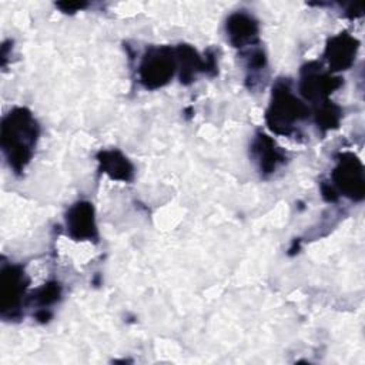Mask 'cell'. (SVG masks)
Masks as SVG:
<instances>
[{"label": "cell", "mask_w": 365, "mask_h": 365, "mask_svg": "<svg viewBox=\"0 0 365 365\" xmlns=\"http://www.w3.org/2000/svg\"><path fill=\"white\" fill-rule=\"evenodd\" d=\"M40 128L33 114L24 108H13L1 121V148L10 167L20 173L33 155Z\"/></svg>", "instance_id": "1"}, {"label": "cell", "mask_w": 365, "mask_h": 365, "mask_svg": "<svg viewBox=\"0 0 365 365\" xmlns=\"http://www.w3.org/2000/svg\"><path fill=\"white\" fill-rule=\"evenodd\" d=\"M308 107L297 98L288 81L279 80L272 87L271 101L267 108L265 121L268 127L282 135H289L295 130V124L307 118Z\"/></svg>", "instance_id": "2"}, {"label": "cell", "mask_w": 365, "mask_h": 365, "mask_svg": "<svg viewBox=\"0 0 365 365\" xmlns=\"http://www.w3.org/2000/svg\"><path fill=\"white\" fill-rule=\"evenodd\" d=\"M177 68L175 50L167 46L151 47L140 64V81L148 90L165 86Z\"/></svg>", "instance_id": "3"}, {"label": "cell", "mask_w": 365, "mask_h": 365, "mask_svg": "<svg viewBox=\"0 0 365 365\" xmlns=\"http://www.w3.org/2000/svg\"><path fill=\"white\" fill-rule=\"evenodd\" d=\"M331 177L335 188L342 195L354 201H361L365 197L364 165L355 154L341 153Z\"/></svg>", "instance_id": "4"}, {"label": "cell", "mask_w": 365, "mask_h": 365, "mask_svg": "<svg viewBox=\"0 0 365 365\" xmlns=\"http://www.w3.org/2000/svg\"><path fill=\"white\" fill-rule=\"evenodd\" d=\"M341 84L342 78L324 73L321 63L311 61L301 70L299 93L304 96V98L312 103L319 104L328 100V96L332 94Z\"/></svg>", "instance_id": "5"}, {"label": "cell", "mask_w": 365, "mask_h": 365, "mask_svg": "<svg viewBox=\"0 0 365 365\" xmlns=\"http://www.w3.org/2000/svg\"><path fill=\"white\" fill-rule=\"evenodd\" d=\"M27 281L24 271L20 265H6L0 274V297H1V314H10L17 311L21 297L24 294Z\"/></svg>", "instance_id": "6"}, {"label": "cell", "mask_w": 365, "mask_h": 365, "mask_svg": "<svg viewBox=\"0 0 365 365\" xmlns=\"http://www.w3.org/2000/svg\"><path fill=\"white\" fill-rule=\"evenodd\" d=\"M67 232L74 240H97L94 208L88 201H78L66 214Z\"/></svg>", "instance_id": "7"}, {"label": "cell", "mask_w": 365, "mask_h": 365, "mask_svg": "<svg viewBox=\"0 0 365 365\" xmlns=\"http://www.w3.org/2000/svg\"><path fill=\"white\" fill-rule=\"evenodd\" d=\"M359 47V41L348 34L346 31H342L334 37H331L325 47V58L329 64V68L332 71H341L346 70L354 64L356 51Z\"/></svg>", "instance_id": "8"}, {"label": "cell", "mask_w": 365, "mask_h": 365, "mask_svg": "<svg viewBox=\"0 0 365 365\" xmlns=\"http://www.w3.org/2000/svg\"><path fill=\"white\" fill-rule=\"evenodd\" d=\"M225 30L230 43L238 48L251 46L258 40V23L252 16L244 11L231 14L227 19Z\"/></svg>", "instance_id": "9"}, {"label": "cell", "mask_w": 365, "mask_h": 365, "mask_svg": "<svg viewBox=\"0 0 365 365\" xmlns=\"http://www.w3.org/2000/svg\"><path fill=\"white\" fill-rule=\"evenodd\" d=\"M252 153L262 174L274 173L277 167L285 161V155L281 148L274 143L271 137L262 133L257 135L252 144Z\"/></svg>", "instance_id": "10"}, {"label": "cell", "mask_w": 365, "mask_h": 365, "mask_svg": "<svg viewBox=\"0 0 365 365\" xmlns=\"http://www.w3.org/2000/svg\"><path fill=\"white\" fill-rule=\"evenodd\" d=\"M100 170L110 178L118 181H131L134 168L125 155L118 150H104L97 154Z\"/></svg>", "instance_id": "11"}, {"label": "cell", "mask_w": 365, "mask_h": 365, "mask_svg": "<svg viewBox=\"0 0 365 365\" xmlns=\"http://www.w3.org/2000/svg\"><path fill=\"white\" fill-rule=\"evenodd\" d=\"M174 50L181 83L190 84L195 78L197 73L205 71V60H202L191 46L180 44Z\"/></svg>", "instance_id": "12"}, {"label": "cell", "mask_w": 365, "mask_h": 365, "mask_svg": "<svg viewBox=\"0 0 365 365\" xmlns=\"http://www.w3.org/2000/svg\"><path fill=\"white\" fill-rule=\"evenodd\" d=\"M342 117V111L339 106L334 104L329 100H325L318 104V108L315 111V123L319 130L328 131L332 128H336Z\"/></svg>", "instance_id": "13"}, {"label": "cell", "mask_w": 365, "mask_h": 365, "mask_svg": "<svg viewBox=\"0 0 365 365\" xmlns=\"http://www.w3.org/2000/svg\"><path fill=\"white\" fill-rule=\"evenodd\" d=\"M61 295V287L58 282L56 281H51V282H47L44 284L41 288H38L34 295H33V299L41 305V307H47V305H51L54 304L56 301H58Z\"/></svg>", "instance_id": "14"}, {"label": "cell", "mask_w": 365, "mask_h": 365, "mask_svg": "<svg viewBox=\"0 0 365 365\" xmlns=\"http://www.w3.org/2000/svg\"><path fill=\"white\" fill-rule=\"evenodd\" d=\"M86 6H87V3H74V1L57 3V7H60L64 13H74V11H78V10L84 9Z\"/></svg>", "instance_id": "15"}, {"label": "cell", "mask_w": 365, "mask_h": 365, "mask_svg": "<svg viewBox=\"0 0 365 365\" xmlns=\"http://www.w3.org/2000/svg\"><path fill=\"white\" fill-rule=\"evenodd\" d=\"M321 191H322V197L327 201H336L338 200V194H336L335 188L331 187L329 184H322L321 185Z\"/></svg>", "instance_id": "16"}]
</instances>
